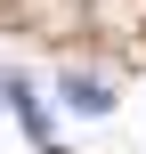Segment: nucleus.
<instances>
[{"label": "nucleus", "mask_w": 146, "mask_h": 154, "mask_svg": "<svg viewBox=\"0 0 146 154\" xmlns=\"http://www.w3.org/2000/svg\"><path fill=\"white\" fill-rule=\"evenodd\" d=\"M57 97H65L73 114H106V106H114V97H106V81H89V73H65V81H57Z\"/></svg>", "instance_id": "obj_1"}, {"label": "nucleus", "mask_w": 146, "mask_h": 154, "mask_svg": "<svg viewBox=\"0 0 146 154\" xmlns=\"http://www.w3.org/2000/svg\"><path fill=\"white\" fill-rule=\"evenodd\" d=\"M8 106H16V81H0V114H8Z\"/></svg>", "instance_id": "obj_2"}, {"label": "nucleus", "mask_w": 146, "mask_h": 154, "mask_svg": "<svg viewBox=\"0 0 146 154\" xmlns=\"http://www.w3.org/2000/svg\"><path fill=\"white\" fill-rule=\"evenodd\" d=\"M49 154H57V146H49Z\"/></svg>", "instance_id": "obj_3"}]
</instances>
